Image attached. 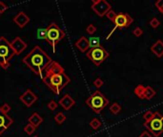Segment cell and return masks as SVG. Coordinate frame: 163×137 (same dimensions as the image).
Returning <instances> with one entry per match:
<instances>
[{"label": "cell", "mask_w": 163, "mask_h": 137, "mask_svg": "<svg viewBox=\"0 0 163 137\" xmlns=\"http://www.w3.org/2000/svg\"><path fill=\"white\" fill-rule=\"evenodd\" d=\"M42 81L54 94H59L68 84H70L71 78L58 62L53 61L45 71Z\"/></svg>", "instance_id": "obj_1"}, {"label": "cell", "mask_w": 163, "mask_h": 137, "mask_svg": "<svg viewBox=\"0 0 163 137\" xmlns=\"http://www.w3.org/2000/svg\"><path fill=\"white\" fill-rule=\"evenodd\" d=\"M22 61L32 71L43 78L44 71L51 65L53 60L39 46H35L23 58Z\"/></svg>", "instance_id": "obj_2"}, {"label": "cell", "mask_w": 163, "mask_h": 137, "mask_svg": "<svg viewBox=\"0 0 163 137\" xmlns=\"http://www.w3.org/2000/svg\"><path fill=\"white\" fill-rule=\"evenodd\" d=\"M85 104L96 113H100L109 104V100L100 91H96L85 101Z\"/></svg>", "instance_id": "obj_3"}, {"label": "cell", "mask_w": 163, "mask_h": 137, "mask_svg": "<svg viewBox=\"0 0 163 137\" xmlns=\"http://www.w3.org/2000/svg\"><path fill=\"white\" fill-rule=\"evenodd\" d=\"M14 51L11 43L4 36H0V66L4 70L10 67V60L14 56Z\"/></svg>", "instance_id": "obj_4"}, {"label": "cell", "mask_w": 163, "mask_h": 137, "mask_svg": "<svg viewBox=\"0 0 163 137\" xmlns=\"http://www.w3.org/2000/svg\"><path fill=\"white\" fill-rule=\"evenodd\" d=\"M47 29V36L46 41L49 43L53 48L54 53L55 51V47L58 43L65 37V32L58 27V25L54 22H51Z\"/></svg>", "instance_id": "obj_5"}, {"label": "cell", "mask_w": 163, "mask_h": 137, "mask_svg": "<svg viewBox=\"0 0 163 137\" xmlns=\"http://www.w3.org/2000/svg\"><path fill=\"white\" fill-rule=\"evenodd\" d=\"M143 126L154 137H159L163 133V115L158 111H154L153 118L148 122H144Z\"/></svg>", "instance_id": "obj_6"}, {"label": "cell", "mask_w": 163, "mask_h": 137, "mask_svg": "<svg viewBox=\"0 0 163 137\" xmlns=\"http://www.w3.org/2000/svg\"><path fill=\"white\" fill-rule=\"evenodd\" d=\"M86 56L96 66H99L109 57V53L106 50L104 47L100 46L94 49H90L86 53Z\"/></svg>", "instance_id": "obj_7"}, {"label": "cell", "mask_w": 163, "mask_h": 137, "mask_svg": "<svg viewBox=\"0 0 163 137\" xmlns=\"http://www.w3.org/2000/svg\"><path fill=\"white\" fill-rule=\"evenodd\" d=\"M133 22H134V18H133L128 12H119V14H117L113 22L114 24V28L113 29L112 32L107 36L106 39L107 40L110 39V36L112 35V33H113L117 29H126L129 26H131Z\"/></svg>", "instance_id": "obj_8"}, {"label": "cell", "mask_w": 163, "mask_h": 137, "mask_svg": "<svg viewBox=\"0 0 163 137\" xmlns=\"http://www.w3.org/2000/svg\"><path fill=\"white\" fill-rule=\"evenodd\" d=\"M91 8L94 12V14L99 17L106 16L107 12L112 10L111 4L107 2L106 0H93Z\"/></svg>", "instance_id": "obj_9"}, {"label": "cell", "mask_w": 163, "mask_h": 137, "mask_svg": "<svg viewBox=\"0 0 163 137\" xmlns=\"http://www.w3.org/2000/svg\"><path fill=\"white\" fill-rule=\"evenodd\" d=\"M19 99L26 107L30 108V107H32L34 103L37 101V96L31 91V89H27L26 92H24L22 95H20Z\"/></svg>", "instance_id": "obj_10"}, {"label": "cell", "mask_w": 163, "mask_h": 137, "mask_svg": "<svg viewBox=\"0 0 163 137\" xmlns=\"http://www.w3.org/2000/svg\"><path fill=\"white\" fill-rule=\"evenodd\" d=\"M11 45L16 55L21 54L26 49H27V44H26L24 40L22 38H20L19 36H16L14 39L11 42Z\"/></svg>", "instance_id": "obj_11"}, {"label": "cell", "mask_w": 163, "mask_h": 137, "mask_svg": "<svg viewBox=\"0 0 163 137\" xmlns=\"http://www.w3.org/2000/svg\"><path fill=\"white\" fill-rule=\"evenodd\" d=\"M12 123H14V120L9 116L8 114H4L0 111V135L10 128Z\"/></svg>", "instance_id": "obj_12"}, {"label": "cell", "mask_w": 163, "mask_h": 137, "mask_svg": "<svg viewBox=\"0 0 163 137\" xmlns=\"http://www.w3.org/2000/svg\"><path fill=\"white\" fill-rule=\"evenodd\" d=\"M58 104L65 110H69L75 105V100L70 95V94H65L61 99H59Z\"/></svg>", "instance_id": "obj_13"}, {"label": "cell", "mask_w": 163, "mask_h": 137, "mask_svg": "<svg viewBox=\"0 0 163 137\" xmlns=\"http://www.w3.org/2000/svg\"><path fill=\"white\" fill-rule=\"evenodd\" d=\"M14 22L18 26L19 28H24L25 26L30 22V17L27 15L26 12H19L18 14L14 16Z\"/></svg>", "instance_id": "obj_14"}, {"label": "cell", "mask_w": 163, "mask_h": 137, "mask_svg": "<svg viewBox=\"0 0 163 137\" xmlns=\"http://www.w3.org/2000/svg\"><path fill=\"white\" fill-rule=\"evenodd\" d=\"M150 50L157 58H161L163 56V41L160 39L156 40L151 46Z\"/></svg>", "instance_id": "obj_15"}, {"label": "cell", "mask_w": 163, "mask_h": 137, "mask_svg": "<svg viewBox=\"0 0 163 137\" xmlns=\"http://www.w3.org/2000/svg\"><path fill=\"white\" fill-rule=\"evenodd\" d=\"M75 46L78 49L81 53H87L90 46H89V39L85 36H81L78 40H76Z\"/></svg>", "instance_id": "obj_16"}, {"label": "cell", "mask_w": 163, "mask_h": 137, "mask_svg": "<svg viewBox=\"0 0 163 137\" xmlns=\"http://www.w3.org/2000/svg\"><path fill=\"white\" fill-rule=\"evenodd\" d=\"M28 121H29V124H31L33 127L37 128L41 125V123L43 122V119L37 112H33L31 116L29 117Z\"/></svg>", "instance_id": "obj_17"}, {"label": "cell", "mask_w": 163, "mask_h": 137, "mask_svg": "<svg viewBox=\"0 0 163 137\" xmlns=\"http://www.w3.org/2000/svg\"><path fill=\"white\" fill-rule=\"evenodd\" d=\"M156 89H154L151 86H147L145 88V92H144V99L145 100H151L154 96H156Z\"/></svg>", "instance_id": "obj_18"}, {"label": "cell", "mask_w": 163, "mask_h": 137, "mask_svg": "<svg viewBox=\"0 0 163 137\" xmlns=\"http://www.w3.org/2000/svg\"><path fill=\"white\" fill-rule=\"evenodd\" d=\"M145 88H146V87H144V86L141 85V84L137 85L136 87L135 88V89H134V93L135 94L137 98H139V99H142V100L144 99Z\"/></svg>", "instance_id": "obj_19"}, {"label": "cell", "mask_w": 163, "mask_h": 137, "mask_svg": "<svg viewBox=\"0 0 163 137\" xmlns=\"http://www.w3.org/2000/svg\"><path fill=\"white\" fill-rule=\"evenodd\" d=\"M89 46L91 49L97 48V47H100V39L99 37H90L89 38Z\"/></svg>", "instance_id": "obj_20"}, {"label": "cell", "mask_w": 163, "mask_h": 137, "mask_svg": "<svg viewBox=\"0 0 163 137\" xmlns=\"http://www.w3.org/2000/svg\"><path fill=\"white\" fill-rule=\"evenodd\" d=\"M109 110H110V111L113 114H114V115H117L120 111H121V110H122V108H121V106H120L118 103H117V102H114V103H113L111 106H110V108H109Z\"/></svg>", "instance_id": "obj_21"}, {"label": "cell", "mask_w": 163, "mask_h": 137, "mask_svg": "<svg viewBox=\"0 0 163 137\" xmlns=\"http://www.w3.org/2000/svg\"><path fill=\"white\" fill-rule=\"evenodd\" d=\"M65 120H66V115L64 114L63 112H61V111H59V112H57V114H55L54 121L57 122L58 125H61V124H63L64 122H65Z\"/></svg>", "instance_id": "obj_22"}, {"label": "cell", "mask_w": 163, "mask_h": 137, "mask_svg": "<svg viewBox=\"0 0 163 137\" xmlns=\"http://www.w3.org/2000/svg\"><path fill=\"white\" fill-rule=\"evenodd\" d=\"M102 125V122L100 121L98 118H93L92 119V121L90 122V127H91L93 130H98Z\"/></svg>", "instance_id": "obj_23"}, {"label": "cell", "mask_w": 163, "mask_h": 137, "mask_svg": "<svg viewBox=\"0 0 163 137\" xmlns=\"http://www.w3.org/2000/svg\"><path fill=\"white\" fill-rule=\"evenodd\" d=\"M46 36H47V29L39 28L38 30H36V38L46 40Z\"/></svg>", "instance_id": "obj_24"}, {"label": "cell", "mask_w": 163, "mask_h": 137, "mask_svg": "<svg viewBox=\"0 0 163 137\" xmlns=\"http://www.w3.org/2000/svg\"><path fill=\"white\" fill-rule=\"evenodd\" d=\"M35 130H36V128L35 127H33V125H31V124H28V125H26L25 127H24V131H25V132L27 134H29V135H32L34 131H35Z\"/></svg>", "instance_id": "obj_25"}, {"label": "cell", "mask_w": 163, "mask_h": 137, "mask_svg": "<svg viewBox=\"0 0 163 137\" xmlns=\"http://www.w3.org/2000/svg\"><path fill=\"white\" fill-rule=\"evenodd\" d=\"M150 26L153 28V29H156L159 27V25H160V21L158 20L156 17H154V18H152L151 20H150V22H149Z\"/></svg>", "instance_id": "obj_26"}, {"label": "cell", "mask_w": 163, "mask_h": 137, "mask_svg": "<svg viewBox=\"0 0 163 137\" xmlns=\"http://www.w3.org/2000/svg\"><path fill=\"white\" fill-rule=\"evenodd\" d=\"M93 86L96 87V89H100L103 85H104V81H103L100 77H97L96 79H94V81H93Z\"/></svg>", "instance_id": "obj_27"}, {"label": "cell", "mask_w": 163, "mask_h": 137, "mask_svg": "<svg viewBox=\"0 0 163 137\" xmlns=\"http://www.w3.org/2000/svg\"><path fill=\"white\" fill-rule=\"evenodd\" d=\"M154 116V111L153 110H147L146 112L143 114V118L145 120V122H148L150 121Z\"/></svg>", "instance_id": "obj_28"}, {"label": "cell", "mask_w": 163, "mask_h": 137, "mask_svg": "<svg viewBox=\"0 0 163 137\" xmlns=\"http://www.w3.org/2000/svg\"><path fill=\"white\" fill-rule=\"evenodd\" d=\"M86 32H87V33L91 34L92 35V34H93L94 32H96V27L93 24H89L87 26V28H86Z\"/></svg>", "instance_id": "obj_29"}, {"label": "cell", "mask_w": 163, "mask_h": 137, "mask_svg": "<svg viewBox=\"0 0 163 137\" xmlns=\"http://www.w3.org/2000/svg\"><path fill=\"white\" fill-rule=\"evenodd\" d=\"M47 107H48V109L51 111H54L57 109V107H58V104L57 102H55L54 100H51L48 103V105H47Z\"/></svg>", "instance_id": "obj_30"}, {"label": "cell", "mask_w": 163, "mask_h": 137, "mask_svg": "<svg viewBox=\"0 0 163 137\" xmlns=\"http://www.w3.org/2000/svg\"><path fill=\"white\" fill-rule=\"evenodd\" d=\"M154 6L158 10V12L163 14V0H157V1H156Z\"/></svg>", "instance_id": "obj_31"}, {"label": "cell", "mask_w": 163, "mask_h": 137, "mask_svg": "<svg viewBox=\"0 0 163 137\" xmlns=\"http://www.w3.org/2000/svg\"><path fill=\"white\" fill-rule=\"evenodd\" d=\"M117 14H115V12H114V11L111 10L110 12H107L106 17H107V18H108L109 20H111L112 22H114V18H115V16H117Z\"/></svg>", "instance_id": "obj_32"}, {"label": "cell", "mask_w": 163, "mask_h": 137, "mask_svg": "<svg viewBox=\"0 0 163 137\" xmlns=\"http://www.w3.org/2000/svg\"><path fill=\"white\" fill-rule=\"evenodd\" d=\"M133 34H134L135 37H140L143 34V30L139 27H136L134 29V31H133Z\"/></svg>", "instance_id": "obj_33"}, {"label": "cell", "mask_w": 163, "mask_h": 137, "mask_svg": "<svg viewBox=\"0 0 163 137\" xmlns=\"http://www.w3.org/2000/svg\"><path fill=\"white\" fill-rule=\"evenodd\" d=\"M10 110H11V106L9 104H4L2 107H0V111L3 112L4 114H8V112Z\"/></svg>", "instance_id": "obj_34"}, {"label": "cell", "mask_w": 163, "mask_h": 137, "mask_svg": "<svg viewBox=\"0 0 163 137\" xmlns=\"http://www.w3.org/2000/svg\"><path fill=\"white\" fill-rule=\"evenodd\" d=\"M7 9H8V6L6 5V4L2 1H0V14H4V12L7 11Z\"/></svg>", "instance_id": "obj_35"}, {"label": "cell", "mask_w": 163, "mask_h": 137, "mask_svg": "<svg viewBox=\"0 0 163 137\" xmlns=\"http://www.w3.org/2000/svg\"><path fill=\"white\" fill-rule=\"evenodd\" d=\"M138 137H154V136L151 133H150L148 131H144L141 132V134Z\"/></svg>", "instance_id": "obj_36"}, {"label": "cell", "mask_w": 163, "mask_h": 137, "mask_svg": "<svg viewBox=\"0 0 163 137\" xmlns=\"http://www.w3.org/2000/svg\"><path fill=\"white\" fill-rule=\"evenodd\" d=\"M33 137H39V136H37V135H35V136H33Z\"/></svg>", "instance_id": "obj_37"}]
</instances>
